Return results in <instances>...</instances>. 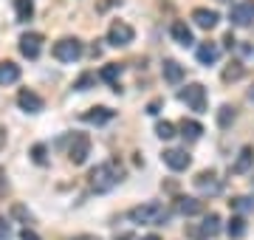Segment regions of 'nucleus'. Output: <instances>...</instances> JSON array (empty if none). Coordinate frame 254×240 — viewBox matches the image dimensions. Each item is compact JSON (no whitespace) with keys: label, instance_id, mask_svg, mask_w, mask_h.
<instances>
[{"label":"nucleus","instance_id":"nucleus-1","mask_svg":"<svg viewBox=\"0 0 254 240\" xmlns=\"http://www.w3.org/2000/svg\"><path fill=\"white\" fill-rule=\"evenodd\" d=\"M122 178H125V170H122V164L113 158V161H105V164H96V167H93L91 176H88V181H91V189H93V192L102 195V192L116 189Z\"/></svg>","mask_w":254,"mask_h":240},{"label":"nucleus","instance_id":"nucleus-2","mask_svg":"<svg viewBox=\"0 0 254 240\" xmlns=\"http://www.w3.org/2000/svg\"><path fill=\"white\" fill-rule=\"evenodd\" d=\"M127 218L133 223H141V226H161V223L170 221V209L158 201H147L141 206H133L127 212Z\"/></svg>","mask_w":254,"mask_h":240},{"label":"nucleus","instance_id":"nucleus-3","mask_svg":"<svg viewBox=\"0 0 254 240\" xmlns=\"http://www.w3.org/2000/svg\"><path fill=\"white\" fill-rule=\"evenodd\" d=\"M178 99H181L190 111H195V113L206 111V88H203V85H198V82H192V85H187V88H181V91H178Z\"/></svg>","mask_w":254,"mask_h":240},{"label":"nucleus","instance_id":"nucleus-4","mask_svg":"<svg viewBox=\"0 0 254 240\" xmlns=\"http://www.w3.org/2000/svg\"><path fill=\"white\" fill-rule=\"evenodd\" d=\"M133 37H136V31H133V26L130 23H125V20H113L108 28V43L113 48H125L133 43Z\"/></svg>","mask_w":254,"mask_h":240},{"label":"nucleus","instance_id":"nucleus-5","mask_svg":"<svg viewBox=\"0 0 254 240\" xmlns=\"http://www.w3.org/2000/svg\"><path fill=\"white\" fill-rule=\"evenodd\" d=\"M51 54H54V60H60V62H76L82 57V43L76 37H65V40H60V43H54Z\"/></svg>","mask_w":254,"mask_h":240},{"label":"nucleus","instance_id":"nucleus-6","mask_svg":"<svg viewBox=\"0 0 254 240\" xmlns=\"http://www.w3.org/2000/svg\"><path fill=\"white\" fill-rule=\"evenodd\" d=\"M88 156H91V136L88 133H76L71 139V147H68V158H71L73 167H79L88 161Z\"/></svg>","mask_w":254,"mask_h":240},{"label":"nucleus","instance_id":"nucleus-7","mask_svg":"<svg viewBox=\"0 0 254 240\" xmlns=\"http://www.w3.org/2000/svg\"><path fill=\"white\" fill-rule=\"evenodd\" d=\"M229 20H232V26H252L254 23V0H240L237 6H232Z\"/></svg>","mask_w":254,"mask_h":240},{"label":"nucleus","instance_id":"nucleus-8","mask_svg":"<svg viewBox=\"0 0 254 240\" xmlns=\"http://www.w3.org/2000/svg\"><path fill=\"white\" fill-rule=\"evenodd\" d=\"M161 161L167 167H170V170H173V173H181V170H187V167H190V153H187V150H164L161 153Z\"/></svg>","mask_w":254,"mask_h":240},{"label":"nucleus","instance_id":"nucleus-9","mask_svg":"<svg viewBox=\"0 0 254 240\" xmlns=\"http://www.w3.org/2000/svg\"><path fill=\"white\" fill-rule=\"evenodd\" d=\"M43 51V34H37V31H28L20 37V54L28 57V60H37Z\"/></svg>","mask_w":254,"mask_h":240},{"label":"nucleus","instance_id":"nucleus-10","mask_svg":"<svg viewBox=\"0 0 254 240\" xmlns=\"http://www.w3.org/2000/svg\"><path fill=\"white\" fill-rule=\"evenodd\" d=\"M17 105H20V111H26V113H40L46 108L43 96L34 93V91H28V88H23V91L17 93Z\"/></svg>","mask_w":254,"mask_h":240},{"label":"nucleus","instance_id":"nucleus-11","mask_svg":"<svg viewBox=\"0 0 254 240\" xmlns=\"http://www.w3.org/2000/svg\"><path fill=\"white\" fill-rule=\"evenodd\" d=\"M175 212H178V215H184V218H195V215H200V212H203V201L181 195V198H175Z\"/></svg>","mask_w":254,"mask_h":240},{"label":"nucleus","instance_id":"nucleus-12","mask_svg":"<svg viewBox=\"0 0 254 240\" xmlns=\"http://www.w3.org/2000/svg\"><path fill=\"white\" fill-rule=\"evenodd\" d=\"M192 184L198 186L200 192H220V181L212 170H200L198 176L192 178Z\"/></svg>","mask_w":254,"mask_h":240},{"label":"nucleus","instance_id":"nucleus-13","mask_svg":"<svg viewBox=\"0 0 254 240\" xmlns=\"http://www.w3.org/2000/svg\"><path fill=\"white\" fill-rule=\"evenodd\" d=\"M170 34H173V40L178 43V46L190 48L192 43H195V37H192V28L184 23V20H175L173 26H170Z\"/></svg>","mask_w":254,"mask_h":240},{"label":"nucleus","instance_id":"nucleus-14","mask_svg":"<svg viewBox=\"0 0 254 240\" xmlns=\"http://www.w3.org/2000/svg\"><path fill=\"white\" fill-rule=\"evenodd\" d=\"M116 116V111H110V108H91V111H85L79 116L85 124H108L110 119Z\"/></svg>","mask_w":254,"mask_h":240},{"label":"nucleus","instance_id":"nucleus-15","mask_svg":"<svg viewBox=\"0 0 254 240\" xmlns=\"http://www.w3.org/2000/svg\"><path fill=\"white\" fill-rule=\"evenodd\" d=\"M252 167H254V147L246 144V147L237 153V161L232 164V173H235V176H246Z\"/></svg>","mask_w":254,"mask_h":240},{"label":"nucleus","instance_id":"nucleus-16","mask_svg":"<svg viewBox=\"0 0 254 240\" xmlns=\"http://www.w3.org/2000/svg\"><path fill=\"white\" fill-rule=\"evenodd\" d=\"M192 20H195V26L198 28H215L218 26V20H220V14L218 11H212V9H195L192 11Z\"/></svg>","mask_w":254,"mask_h":240},{"label":"nucleus","instance_id":"nucleus-17","mask_svg":"<svg viewBox=\"0 0 254 240\" xmlns=\"http://www.w3.org/2000/svg\"><path fill=\"white\" fill-rule=\"evenodd\" d=\"M161 74H164V79L170 85H178L184 79V68L175 60H164V65H161Z\"/></svg>","mask_w":254,"mask_h":240},{"label":"nucleus","instance_id":"nucleus-18","mask_svg":"<svg viewBox=\"0 0 254 240\" xmlns=\"http://www.w3.org/2000/svg\"><path fill=\"white\" fill-rule=\"evenodd\" d=\"M20 79V65L6 60V62H0V85H14Z\"/></svg>","mask_w":254,"mask_h":240},{"label":"nucleus","instance_id":"nucleus-19","mask_svg":"<svg viewBox=\"0 0 254 240\" xmlns=\"http://www.w3.org/2000/svg\"><path fill=\"white\" fill-rule=\"evenodd\" d=\"M220 60V48L215 46V43H203V46L198 48V62L200 65H215Z\"/></svg>","mask_w":254,"mask_h":240},{"label":"nucleus","instance_id":"nucleus-20","mask_svg":"<svg viewBox=\"0 0 254 240\" xmlns=\"http://www.w3.org/2000/svg\"><path fill=\"white\" fill-rule=\"evenodd\" d=\"M200 232H203L206 238H215V235L220 232V215H218V212H206V215H203Z\"/></svg>","mask_w":254,"mask_h":240},{"label":"nucleus","instance_id":"nucleus-21","mask_svg":"<svg viewBox=\"0 0 254 240\" xmlns=\"http://www.w3.org/2000/svg\"><path fill=\"white\" fill-rule=\"evenodd\" d=\"M181 136H184V139H190V141L200 139V136H203V124L195 121V119H184L181 121Z\"/></svg>","mask_w":254,"mask_h":240},{"label":"nucleus","instance_id":"nucleus-22","mask_svg":"<svg viewBox=\"0 0 254 240\" xmlns=\"http://www.w3.org/2000/svg\"><path fill=\"white\" fill-rule=\"evenodd\" d=\"M226 232L232 240H240L246 235V218L243 215H232V221L226 223Z\"/></svg>","mask_w":254,"mask_h":240},{"label":"nucleus","instance_id":"nucleus-23","mask_svg":"<svg viewBox=\"0 0 254 240\" xmlns=\"http://www.w3.org/2000/svg\"><path fill=\"white\" fill-rule=\"evenodd\" d=\"M14 11H17L20 23L31 20V17H34V0H14Z\"/></svg>","mask_w":254,"mask_h":240},{"label":"nucleus","instance_id":"nucleus-24","mask_svg":"<svg viewBox=\"0 0 254 240\" xmlns=\"http://www.w3.org/2000/svg\"><path fill=\"white\" fill-rule=\"evenodd\" d=\"M229 206H232L235 212H240V215L254 212V198H246V195H240V198H232V201H229Z\"/></svg>","mask_w":254,"mask_h":240},{"label":"nucleus","instance_id":"nucleus-25","mask_svg":"<svg viewBox=\"0 0 254 240\" xmlns=\"http://www.w3.org/2000/svg\"><path fill=\"white\" fill-rule=\"evenodd\" d=\"M119 76H122V65H119V62H108L99 71V79H105V82H110V85L116 82Z\"/></svg>","mask_w":254,"mask_h":240},{"label":"nucleus","instance_id":"nucleus-26","mask_svg":"<svg viewBox=\"0 0 254 240\" xmlns=\"http://www.w3.org/2000/svg\"><path fill=\"white\" fill-rule=\"evenodd\" d=\"M155 136L164 139V141H170L175 136V124L173 121H158V124H155Z\"/></svg>","mask_w":254,"mask_h":240},{"label":"nucleus","instance_id":"nucleus-27","mask_svg":"<svg viewBox=\"0 0 254 240\" xmlns=\"http://www.w3.org/2000/svg\"><path fill=\"white\" fill-rule=\"evenodd\" d=\"M232 121H235V108H232V105H223L218 111V124L220 127H229Z\"/></svg>","mask_w":254,"mask_h":240},{"label":"nucleus","instance_id":"nucleus-28","mask_svg":"<svg viewBox=\"0 0 254 240\" xmlns=\"http://www.w3.org/2000/svg\"><path fill=\"white\" fill-rule=\"evenodd\" d=\"M240 76H243V65L232 62L226 71H223V82H235V79H240Z\"/></svg>","mask_w":254,"mask_h":240},{"label":"nucleus","instance_id":"nucleus-29","mask_svg":"<svg viewBox=\"0 0 254 240\" xmlns=\"http://www.w3.org/2000/svg\"><path fill=\"white\" fill-rule=\"evenodd\" d=\"M11 215H14V218H20V221L26 223V229H28V223H34L31 212H28V209L23 206V203H14V206H11Z\"/></svg>","mask_w":254,"mask_h":240},{"label":"nucleus","instance_id":"nucleus-30","mask_svg":"<svg viewBox=\"0 0 254 240\" xmlns=\"http://www.w3.org/2000/svg\"><path fill=\"white\" fill-rule=\"evenodd\" d=\"M93 82H96V74H91V71H88V74H82L79 79L73 82V91H88Z\"/></svg>","mask_w":254,"mask_h":240},{"label":"nucleus","instance_id":"nucleus-31","mask_svg":"<svg viewBox=\"0 0 254 240\" xmlns=\"http://www.w3.org/2000/svg\"><path fill=\"white\" fill-rule=\"evenodd\" d=\"M31 158H34V164H46V144H34L31 147Z\"/></svg>","mask_w":254,"mask_h":240},{"label":"nucleus","instance_id":"nucleus-32","mask_svg":"<svg viewBox=\"0 0 254 240\" xmlns=\"http://www.w3.org/2000/svg\"><path fill=\"white\" fill-rule=\"evenodd\" d=\"M11 238V226H9V221L0 215V240H9Z\"/></svg>","mask_w":254,"mask_h":240},{"label":"nucleus","instance_id":"nucleus-33","mask_svg":"<svg viewBox=\"0 0 254 240\" xmlns=\"http://www.w3.org/2000/svg\"><path fill=\"white\" fill-rule=\"evenodd\" d=\"M187 235H190L192 240H206V235H203L198 226H187Z\"/></svg>","mask_w":254,"mask_h":240},{"label":"nucleus","instance_id":"nucleus-34","mask_svg":"<svg viewBox=\"0 0 254 240\" xmlns=\"http://www.w3.org/2000/svg\"><path fill=\"white\" fill-rule=\"evenodd\" d=\"M161 105H164L161 99H153V102H150V105H147V113H150V116H155V113L161 111Z\"/></svg>","mask_w":254,"mask_h":240},{"label":"nucleus","instance_id":"nucleus-35","mask_svg":"<svg viewBox=\"0 0 254 240\" xmlns=\"http://www.w3.org/2000/svg\"><path fill=\"white\" fill-rule=\"evenodd\" d=\"M20 240H40V238H37L31 229H23V232H20Z\"/></svg>","mask_w":254,"mask_h":240},{"label":"nucleus","instance_id":"nucleus-36","mask_svg":"<svg viewBox=\"0 0 254 240\" xmlns=\"http://www.w3.org/2000/svg\"><path fill=\"white\" fill-rule=\"evenodd\" d=\"M223 43H226V48H235V43H237V40L232 37V31H229L226 37H223Z\"/></svg>","mask_w":254,"mask_h":240},{"label":"nucleus","instance_id":"nucleus-37","mask_svg":"<svg viewBox=\"0 0 254 240\" xmlns=\"http://www.w3.org/2000/svg\"><path fill=\"white\" fill-rule=\"evenodd\" d=\"M3 147H6V130L0 127V150H3Z\"/></svg>","mask_w":254,"mask_h":240},{"label":"nucleus","instance_id":"nucleus-38","mask_svg":"<svg viewBox=\"0 0 254 240\" xmlns=\"http://www.w3.org/2000/svg\"><path fill=\"white\" fill-rule=\"evenodd\" d=\"M6 192V186H3V170H0V195Z\"/></svg>","mask_w":254,"mask_h":240},{"label":"nucleus","instance_id":"nucleus-39","mask_svg":"<svg viewBox=\"0 0 254 240\" xmlns=\"http://www.w3.org/2000/svg\"><path fill=\"white\" fill-rule=\"evenodd\" d=\"M141 240H161L158 235H147V238H141Z\"/></svg>","mask_w":254,"mask_h":240},{"label":"nucleus","instance_id":"nucleus-40","mask_svg":"<svg viewBox=\"0 0 254 240\" xmlns=\"http://www.w3.org/2000/svg\"><path fill=\"white\" fill-rule=\"evenodd\" d=\"M116 240H133V238H130V235H119Z\"/></svg>","mask_w":254,"mask_h":240},{"label":"nucleus","instance_id":"nucleus-41","mask_svg":"<svg viewBox=\"0 0 254 240\" xmlns=\"http://www.w3.org/2000/svg\"><path fill=\"white\" fill-rule=\"evenodd\" d=\"M76 240H96V238H76Z\"/></svg>","mask_w":254,"mask_h":240},{"label":"nucleus","instance_id":"nucleus-42","mask_svg":"<svg viewBox=\"0 0 254 240\" xmlns=\"http://www.w3.org/2000/svg\"><path fill=\"white\" fill-rule=\"evenodd\" d=\"M249 96H252V99H254V88H252V93H249Z\"/></svg>","mask_w":254,"mask_h":240},{"label":"nucleus","instance_id":"nucleus-43","mask_svg":"<svg viewBox=\"0 0 254 240\" xmlns=\"http://www.w3.org/2000/svg\"><path fill=\"white\" fill-rule=\"evenodd\" d=\"M218 3H229V0H218Z\"/></svg>","mask_w":254,"mask_h":240}]
</instances>
